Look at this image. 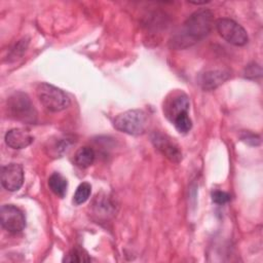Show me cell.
<instances>
[{
	"instance_id": "6da1fadb",
	"label": "cell",
	"mask_w": 263,
	"mask_h": 263,
	"mask_svg": "<svg viewBox=\"0 0 263 263\" xmlns=\"http://www.w3.org/2000/svg\"><path fill=\"white\" fill-rule=\"evenodd\" d=\"M214 25V15L210 9L194 11L183 24L181 30L171 39L170 45L176 49H184L197 43L209 35Z\"/></svg>"
},
{
	"instance_id": "7a4b0ae2",
	"label": "cell",
	"mask_w": 263,
	"mask_h": 263,
	"mask_svg": "<svg viewBox=\"0 0 263 263\" xmlns=\"http://www.w3.org/2000/svg\"><path fill=\"white\" fill-rule=\"evenodd\" d=\"M6 109L8 116L14 120L24 123L37 121V111L29 96L23 91H15L8 97Z\"/></svg>"
},
{
	"instance_id": "3957f363",
	"label": "cell",
	"mask_w": 263,
	"mask_h": 263,
	"mask_svg": "<svg viewBox=\"0 0 263 263\" xmlns=\"http://www.w3.org/2000/svg\"><path fill=\"white\" fill-rule=\"evenodd\" d=\"M39 102L50 112H60L70 105V98L61 88L46 82L39 83L36 88Z\"/></svg>"
},
{
	"instance_id": "277c9868",
	"label": "cell",
	"mask_w": 263,
	"mask_h": 263,
	"mask_svg": "<svg viewBox=\"0 0 263 263\" xmlns=\"http://www.w3.org/2000/svg\"><path fill=\"white\" fill-rule=\"evenodd\" d=\"M148 125L147 114L143 110H127L114 119V127L124 134L139 136L145 133Z\"/></svg>"
},
{
	"instance_id": "5b68a950",
	"label": "cell",
	"mask_w": 263,
	"mask_h": 263,
	"mask_svg": "<svg viewBox=\"0 0 263 263\" xmlns=\"http://www.w3.org/2000/svg\"><path fill=\"white\" fill-rule=\"evenodd\" d=\"M216 29L219 35L232 45L243 46L249 41L247 31L233 20L226 17L217 20Z\"/></svg>"
},
{
	"instance_id": "8992f818",
	"label": "cell",
	"mask_w": 263,
	"mask_h": 263,
	"mask_svg": "<svg viewBox=\"0 0 263 263\" xmlns=\"http://www.w3.org/2000/svg\"><path fill=\"white\" fill-rule=\"evenodd\" d=\"M0 222L2 227L10 233H18L26 227L24 213L13 204H3L1 206Z\"/></svg>"
},
{
	"instance_id": "52a82bcc",
	"label": "cell",
	"mask_w": 263,
	"mask_h": 263,
	"mask_svg": "<svg viewBox=\"0 0 263 263\" xmlns=\"http://www.w3.org/2000/svg\"><path fill=\"white\" fill-rule=\"evenodd\" d=\"M151 141L154 147L167 159L173 162H180L182 160V151L178 144L168 137L167 135H163L159 132H154L151 135Z\"/></svg>"
},
{
	"instance_id": "ba28073f",
	"label": "cell",
	"mask_w": 263,
	"mask_h": 263,
	"mask_svg": "<svg viewBox=\"0 0 263 263\" xmlns=\"http://www.w3.org/2000/svg\"><path fill=\"white\" fill-rule=\"evenodd\" d=\"M24 183V170L17 163H8L2 166L1 184L7 191H17Z\"/></svg>"
},
{
	"instance_id": "9c48e42d",
	"label": "cell",
	"mask_w": 263,
	"mask_h": 263,
	"mask_svg": "<svg viewBox=\"0 0 263 263\" xmlns=\"http://www.w3.org/2000/svg\"><path fill=\"white\" fill-rule=\"evenodd\" d=\"M189 110V99L186 93L183 91H179L173 93L172 99H167L163 111L168 120L173 122V120L181 113L188 112Z\"/></svg>"
},
{
	"instance_id": "30bf717a",
	"label": "cell",
	"mask_w": 263,
	"mask_h": 263,
	"mask_svg": "<svg viewBox=\"0 0 263 263\" xmlns=\"http://www.w3.org/2000/svg\"><path fill=\"white\" fill-rule=\"evenodd\" d=\"M230 77V72L228 70L216 69L209 70L200 74L198 78V83L204 90H213L223 84Z\"/></svg>"
},
{
	"instance_id": "8fae6325",
	"label": "cell",
	"mask_w": 263,
	"mask_h": 263,
	"mask_svg": "<svg viewBox=\"0 0 263 263\" xmlns=\"http://www.w3.org/2000/svg\"><path fill=\"white\" fill-rule=\"evenodd\" d=\"M5 143L12 149H24L31 145L34 138L31 134L23 128H12L5 134Z\"/></svg>"
},
{
	"instance_id": "7c38bea8",
	"label": "cell",
	"mask_w": 263,
	"mask_h": 263,
	"mask_svg": "<svg viewBox=\"0 0 263 263\" xmlns=\"http://www.w3.org/2000/svg\"><path fill=\"white\" fill-rule=\"evenodd\" d=\"M96 154L92 148L84 146L79 148L74 154V163L80 168H86L93 163Z\"/></svg>"
},
{
	"instance_id": "4fadbf2b",
	"label": "cell",
	"mask_w": 263,
	"mask_h": 263,
	"mask_svg": "<svg viewBox=\"0 0 263 263\" xmlns=\"http://www.w3.org/2000/svg\"><path fill=\"white\" fill-rule=\"evenodd\" d=\"M48 186L57 196L63 198L67 193L68 182L60 173H53L48 178Z\"/></svg>"
},
{
	"instance_id": "5bb4252c",
	"label": "cell",
	"mask_w": 263,
	"mask_h": 263,
	"mask_svg": "<svg viewBox=\"0 0 263 263\" xmlns=\"http://www.w3.org/2000/svg\"><path fill=\"white\" fill-rule=\"evenodd\" d=\"M64 262H75V263H80V262H89L90 257L88 256L87 252L80 248V247H75L73 248L64 258Z\"/></svg>"
},
{
	"instance_id": "9a60e30c",
	"label": "cell",
	"mask_w": 263,
	"mask_h": 263,
	"mask_svg": "<svg viewBox=\"0 0 263 263\" xmlns=\"http://www.w3.org/2000/svg\"><path fill=\"white\" fill-rule=\"evenodd\" d=\"M90 193H91V186L89 183L83 182V183L79 184V186L77 187V189L74 193L73 202L77 205L84 203L89 198Z\"/></svg>"
},
{
	"instance_id": "2e32d148",
	"label": "cell",
	"mask_w": 263,
	"mask_h": 263,
	"mask_svg": "<svg viewBox=\"0 0 263 263\" xmlns=\"http://www.w3.org/2000/svg\"><path fill=\"white\" fill-rule=\"evenodd\" d=\"M173 123L180 134H187L192 127V121L188 115V112H183L179 114L173 120Z\"/></svg>"
},
{
	"instance_id": "e0dca14e",
	"label": "cell",
	"mask_w": 263,
	"mask_h": 263,
	"mask_svg": "<svg viewBox=\"0 0 263 263\" xmlns=\"http://www.w3.org/2000/svg\"><path fill=\"white\" fill-rule=\"evenodd\" d=\"M261 74H262L261 67L255 63L248 65L245 69V77H247L249 79L258 78L261 76Z\"/></svg>"
},
{
	"instance_id": "ac0fdd59",
	"label": "cell",
	"mask_w": 263,
	"mask_h": 263,
	"mask_svg": "<svg viewBox=\"0 0 263 263\" xmlns=\"http://www.w3.org/2000/svg\"><path fill=\"white\" fill-rule=\"evenodd\" d=\"M212 200L216 203L223 204L226 203L230 200V195L227 192L220 191V190H215L212 192Z\"/></svg>"
},
{
	"instance_id": "d6986e66",
	"label": "cell",
	"mask_w": 263,
	"mask_h": 263,
	"mask_svg": "<svg viewBox=\"0 0 263 263\" xmlns=\"http://www.w3.org/2000/svg\"><path fill=\"white\" fill-rule=\"evenodd\" d=\"M241 139H242V141H245L246 143L251 144V145H253V146L259 145V143H260V137L257 136V135H254V134H246Z\"/></svg>"
}]
</instances>
